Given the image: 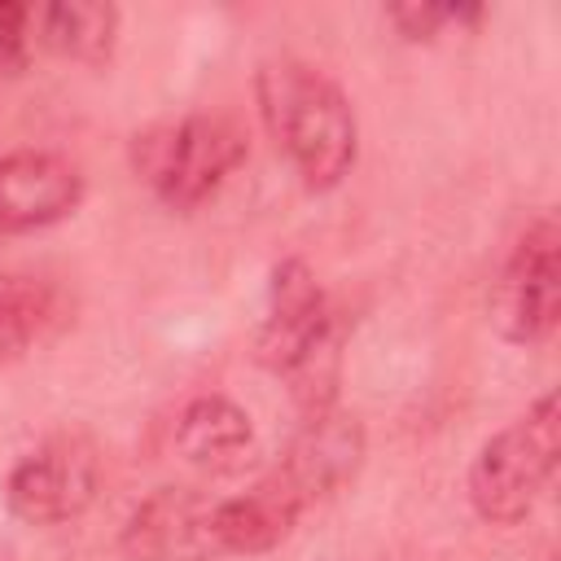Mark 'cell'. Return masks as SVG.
<instances>
[{
  "label": "cell",
  "instance_id": "cell-1",
  "mask_svg": "<svg viewBox=\"0 0 561 561\" xmlns=\"http://www.w3.org/2000/svg\"><path fill=\"white\" fill-rule=\"evenodd\" d=\"M254 96L267 136L311 193L337 188L351 175L359 153V127L346 92L324 70L298 57L263 61L254 75Z\"/></svg>",
  "mask_w": 561,
  "mask_h": 561
},
{
  "label": "cell",
  "instance_id": "cell-2",
  "mask_svg": "<svg viewBox=\"0 0 561 561\" xmlns=\"http://www.w3.org/2000/svg\"><path fill=\"white\" fill-rule=\"evenodd\" d=\"M561 451V403L539 394L517 421L482 443L469 465V504L491 526H517L552 482Z\"/></svg>",
  "mask_w": 561,
  "mask_h": 561
},
{
  "label": "cell",
  "instance_id": "cell-3",
  "mask_svg": "<svg viewBox=\"0 0 561 561\" xmlns=\"http://www.w3.org/2000/svg\"><path fill=\"white\" fill-rule=\"evenodd\" d=\"M245 162V131L224 114H188L158 123L131 140L136 175L171 210H193Z\"/></svg>",
  "mask_w": 561,
  "mask_h": 561
},
{
  "label": "cell",
  "instance_id": "cell-4",
  "mask_svg": "<svg viewBox=\"0 0 561 561\" xmlns=\"http://www.w3.org/2000/svg\"><path fill=\"white\" fill-rule=\"evenodd\" d=\"M561 307V228L552 215L526 224L491 289V324L504 342H539Z\"/></svg>",
  "mask_w": 561,
  "mask_h": 561
},
{
  "label": "cell",
  "instance_id": "cell-5",
  "mask_svg": "<svg viewBox=\"0 0 561 561\" xmlns=\"http://www.w3.org/2000/svg\"><path fill=\"white\" fill-rule=\"evenodd\" d=\"M101 469L88 443L79 438H53L35 451H26L4 482V504L26 526H57L79 517L96 495Z\"/></svg>",
  "mask_w": 561,
  "mask_h": 561
},
{
  "label": "cell",
  "instance_id": "cell-6",
  "mask_svg": "<svg viewBox=\"0 0 561 561\" xmlns=\"http://www.w3.org/2000/svg\"><path fill=\"white\" fill-rule=\"evenodd\" d=\"M337 324L342 316L329 307L316 272L302 259H285L272 267V280H267V307L259 320L254 351L263 368H272L276 377H289Z\"/></svg>",
  "mask_w": 561,
  "mask_h": 561
},
{
  "label": "cell",
  "instance_id": "cell-7",
  "mask_svg": "<svg viewBox=\"0 0 561 561\" xmlns=\"http://www.w3.org/2000/svg\"><path fill=\"white\" fill-rule=\"evenodd\" d=\"M215 504L193 486H162L131 508L118 548L127 561H206L215 543Z\"/></svg>",
  "mask_w": 561,
  "mask_h": 561
},
{
  "label": "cell",
  "instance_id": "cell-8",
  "mask_svg": "<svg viewBox=\"0 0 561 561\" xmlns=\"http://www.w3.org/2000/svg\"><path fill=\"white\" fill-rule=\"evenodd\" d=\"M83 202V175L48 149L0 158V237H22L61 224Z\"/></svg>",
  "mask_w": 561,
  "mask_h": 561
},
{
  "label": "cell",
  "instance_id": "cell-9",
  "mask_svg": "<svg viewBox=\"0 0 561 561\" xmlns=\"http://www.w3.org/2000/svg\"><path fill=\"white\" fill-rule=\"evenodd\" d=\"M359 460H364V430H359V421L324 408V412H311L302 421V430L294 434L285 460L272 473L307 508L320 495L337 491L346 478H355Z\"/></svg>",
  "mask_w": 561,
  "mask_h": 561
},
{
  "label": "cell",
  "instance_id": "cell-10",
  "mask_svg": "<svg viewBox=\"0 0 561 561\" xmlns=\"http://www.w3.org/2000/svg\"><path fill=\"white\" fill-rule=\"evenodd\" d=\"M298 513H302V504L280 486L276 473H267L245 495L215 504V543H219V552H237V557L272 552L294 530Z\"/></svg>",
  "mask_w": 561,
  "mask_h": 561
},
{
  "label": "cell",
  "instance_id": "cell-11",
  "mask_svg": "<svg viewBox=\"0 0 561 561\" xmlns=\"http://www.w3.org/2000/svg\"><path fill=\"white\" fill-rule=\"evenodd\" d=\"M250 443H254V425L245 408H237L224 394L193 399L175 421V451L193 469H206V473L241 469V460L250 456Z\"/></svg>",
  "mask_w": 561,
  "mask_h": 561
},
{
  "label": "cell",
  "instance_id": "cell-12",
  "mask_svg": "<svg viewBox=\"0 0 561 561\" xmlns=\"http://www.w3.org/2000/svg\"><path fill=\"white\" fill-rule=\"evenodd\" d=\"M35 31H39V44H48L57 57L101 66L118 39V9L101 4V0L44 4V9H35Z\"/></svg>",
  "mask_w": 561,
  "mask_h": 561
},
{
  "label": "cell",
  "instance_id": "cell-13",
  "mask_svg": "<svg viewBox=\"0 0 561 561\" xmlns=\"http://www.w3.org/2000/svg\"><path fill=\"white\" fill-rule=\"evenodd\" d=\"M39 316H44L39 294L26 280L0 272V364L18 359L31 346L35 329H39Z\"/></svg>",
  "mask_w": 561,
  "mask_h": 561
},
{
  "label": "cell",
  "instance_id": "cell-14",
  "mask_svg": "<svg viewBox=\"0 0 561 561\" xmlns=\"http://www.w3.org/2000/svg\"><path fill=\"white\" fill-rule=\"evenodd\" d=\"M482 9H469V4H430V0H403V4H390L386 18L390 26L403 35V39H434L443 26L451 22H473Z\"/></svg>",
  "mask_w": 561,
  "mask_h": 561
},
{
  "label": "cell",
  "instance_id": "cell-15",
  "mask_svg": "<svg viewBox=\"0 0 561 561\" xmlns=\"http://www.w3.org/2000/svg\"><path fill=\"white\" fill-rule=\"evenodd\" d=\"M31 26H35V9L31 4H13L0 0V79H13L26 70L31 61Z\"/></svg>",
  "mask_w": 561,
  "mask_h": 561
}]
</instances>
